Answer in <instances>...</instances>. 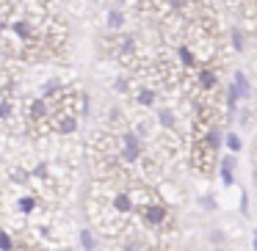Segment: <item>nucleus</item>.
<instances>
[{
	"label": "nucleus",
	"mask_w": 257,
	"mask_h": 251,
	"mask_svg": "<svg viewBox=\"0 0 257 251\" xmlns=\"http://www.w3.org/2000/svg\"><path fill=\"white\" fill-rule=\"evenodd\" d=\"M163 218H166V210H163V207H147L144 210V223H150V226H161Z\"/></svg>",
	"instance_id": "1"
},
{
	"label": "nucleus",
	"mask_w": 257,
	"mask_h": 251,
	"mask_svg": "<svg viewBox=\"0 0 257 251\" xmlns=\"http://www.w3.org/2000/svg\"><path fill=\"white\" fill-rule=\"evenodd\" d=\"M232 83L238 86V91H240V100H249V94H251V86H249V80H246V75L240 72V69L232 75Z\"/></svg>",
	"instance_id": "2"
},
{
	"label": "nucleus",
	"mask_w": 257,
	"mask_h": 251,
	"mask_svg": "<svg viewBox=\"0 0 257 251\" xmlns=\"http://www.w3.org/2000/svg\"><path fill=\"white\" fill-rule=\"evenodd\" d=\"M113 210L116 212H130L133 210V199H130L127 193H116L113 196Z\"/></svg>",
	"instance_id": "3"
},
{
	"label": "nucleus",
	"mask_w": 257,
	"mask_h": 251,
	"mask_svg": "<svg viewBox=\"0 0 257 251\" xmlns=\"http://www.w3.org/2000/svg\"><path fill=\"white\" fill-rule=\"evenodd\" d=\"M224 144H227L229 155H238V152L243 149V141H240L238 133H227V135H224Z\"/></svg>",
	"instance_id": "4"
},
{
	"label": "nucleus",
	"mask_w": 257,
	"mask_h": 251,
	"mask_svg": "<svg viewBox=\"0 0 257 251\" xmlns=\"http://www.w3.org/2000/svg\"><path fill=\"white\" fill-rule=\"evenodd\" d=\"M238 100H240V91H238V86L229 80V86H227V108H229V113H235V108H238Z\"/></svg>",
	"instance_id": "5"
},
{
	"label": "nucleus",
	"mask_w": 257,
	"mask_h": 251,
	"mask_svg": "<svg viewBox=\"0 0 257 251\" xmlns=\"http://www.w3.org/2000/svg\"><path fill=\"white\" fill-rule=\"evenodd\" d=\"M17 210L23 212V215H31V212L36 210V199H34V196H20V199H17Z\"/></svg>",
	"instance_id": "6"
},
{
	"label": "nucleus",
	"mask_w": 257,
	"mask_h": 251,
	"mask_svg": "<svg viewBox=\"0 0 257 251\" xmlns=\"http://www.w3.org/2000/svg\"><path fill=\"white\" fill-rule=\"evenodd\" d=\"M105 25H108L111 31L122 28V25H124V14L119 12V9H113V12H108V20H105Z\"/></svg>",
	"instance_id": "7"
},
{
	"label": "nucleus",
	"mask_w": 257,
	"mask_h": 251,
	"mask_svg": "<svg viewBox=\"0 0 257 251\" xmlns=\"http://www.w3.org/2000/svg\"><path fill=\"white\" fill-rule=\"evenodd\" d=\"M216 72H210V69H202L199 72V86L202 89H216Z\"/></svg>",
	"instance_id": "8"
},
{
	"label": "nucleus",
	"mask_w": 257,
	"mask_h": 251,
	"mask_svg": "<svg viewBox=\"0 0 257 251\" xmlns=\"http://www.w3.org/2000/svg\"><path fill=\"white\" fill-rule=\"evenodd\" d=\"M75 127H78V122H75V116H61L56 124L58 133H75Z\"/></svg>",
	"instance_id": "9"
},
{
	"label": "nucleus",
	"mask_w": 257,
	"mask_h": 251,
	"mask_svg": "<svg viewBox=\"0 0 257 251\" xmlns=\"http://www.w3.org/2000/svg\"><path fill=\"white\" fill-rule=\"evenodd\" d=\"M207 240L213 243V248H221L224 240H227V232H224V229H210V232H207Z\"/></svg>",
	"instance_id": "10"
},
{
	"label": "nucleus",
	"mask_w": 257,
	"mask_h": 251,
	"mask_svg": "<svg viewBox=\"0 0 257 251\" xmlns=\"http://www.w3.org/2000/svg\"><path fill=\"white\" fill-rule=\"evenodd\" d=\"M80 245H83V251H94L97 248V240H94V234H91L89 229H80Z\"/></svg>",
	"instance_id": "11"
},
{
	"label": "nucleus",
	"mask_w": 257,
	"mask_h": 251,
	"mask_svg": "<svg viewBox=\"0 0 257 251\" xmlns=\"http://www.w3.org/2000/svg\"><path fill=\"white\" fill-rule=\"evenodd\" d=\"M207 144H210V149H218V146L224 144V135H221V130H218V127L207 130Z\"/></svg>",
	"instance_id": "12"
},
{
	"label": "nucleus",
	"mask_w": 257,
	"mask_h": 251,
	"mask_svg": "<svg viewBox=\"0 0 257 251\" xmlns=\"http://www.w3.org/2000/svg\"><path fill=\"white\" fill-rule=\"evenodd\" d=\"M14 248H17L14 237L6 232V229H0V251H14Z\"/></svg>",
	"instance_id": "13"
},
{
	"label": "nucleus",
	"mask_w": 257,
	"mask_h": 251,
	"mask_svg": "<svg viewBox=\"0 0 257 251\" xmlns=\"http://www.w3.org/2000/svg\"><path fill=\"white\" fill-rule=\"evenodd\" d=\"M12 31L20 36V39H31V36H34V31H31V25H28V23H14V25H12Z\"/></svg>",
	"instance_id": "14"
},
{
	"label": "nucleus",
	"mask_w": 257,
	"mask_h": 251,
	"mask_svg": "<svg viewBox=\"0 0 257 251\" xmlns=\"http://www.w3.org/2000/svg\"><path fill=\"white\" fill-rule=\"evenodd\" d=\"M124 149H133V152H141V141L136 133H124Z\"/></svg>",
	"instance_id": "15"
},
{
	"label": "nucleus",
	"mask_w": 257,
	"mask_h": 251,
	"mask_svg": "<svg viewBox=\"0 0 257 251\" xmlns=\"http://www.w3.org/2000/svg\"><path fill=\"white\" fill-rule=\"evenodd\" d=\"M152 102H155V91H152V89H141V91H139V105L150 108Z\"/></svg>",
	"instance_id": "16"
},
{
	"label": "nucleus",
	"mask_w": 257,
	"mask_h": 251,
	"mask_svg": "<svg viewBox=\"0 0 257 251\" xmlns=\"http://www.w3.org/2000/svg\"><path fill=\"white\" fill-rule=\"evenodd\" d=\"M47 113V100H36L34 105H31V116L34 119H42Z\"/></svg>",
	"instance_id": "17"
},
{
	"label": "nucleus",
	"mask_w": 257,
	"mask_h": 251,
	"mask_svg": "<svg viewBox=\"0 0 257 251\" xmlns=\"http://www.w3.org/2000/svg\"><path fill=\"white\" fill-rule=\"evenodd\" d=\"M218 168H221V171H232V174H235V168H238V160H235V155H227V157H221V163H218Z\"/></svg>",
	"instance_id": "18"
},
{
	"label": "nucleus",
	"mask_w": 257,
	"mask_h": 251,
	"mask_svg": "<svg viewBox=\"0 0 257 251\" xmlns=\"http://www.w3.org/2000/svg\"><path fill=\"white\" fill-rule=\"evenodd\" d=\"M177 56H180V61H183V64H185V67H194V64H196V58H194V53H191V50H188V47H180V50H177Z\"/></svg>",
	"instance_id": "19"
},
{
	"label": "nucleus",
	"mask_w": 257,
	"mask_h": 251,
	"mask_svg": "<svg viewBox=\"0 0 257 251\" xmlns=\"http://www.w3.org/2000/svg\"><path fill=\"white\" fill-rule=\"evenodd\" d=\"M158 122H161L163 127H174V113L163 108V111H158Z\"/></svg>",
	"instance_id": "20"
},
{
	"label": "nucleus",
	"mask_w": 257,
	"mask_h": 251,
	"mask_svg": "<svg viewBox=\"0 0 257 251\" xmlns=\"http://www.w3.org/2000/svg\"><path fill=\"white\" fill-rule=\"evenodd\" d=\"M199 207H202L205 212H216V199H213L210 193H207V196H199Z\"/></svg>",
	"instance_id": "21"
},
{
	"label": "nucleus",
	"mask_w": 257,
	"mask_h": 251,
	"mask_svg": "<svg viewBox=\"0 0 257 251\" xmlns=\"http://www.w3.org/2000/svg\"><path fill=\"white\" fill-rule=\"evenodd\" d=\"M232 47H235L238 53H243V47H246V45H243V34H240L238 28L232 31Z\"/></svg>",
	"instance_id": "22"
},
{
	"label": "nucleus",
	"mask_w": 257,
	"mask_h": 251,
	"mask_svg": "<svg viewBox=\"0 0 257 251\" xmlns=\"http://www.w3.org/2000/svg\"><path fill=\"white\" fill-rule=\"evenodd\" d=\"M240 212H243V215H249V199H246V193L240 196Z\"/></svg>",
	"instance_id": "23"
},
{
	"label": "nucleus",
	"mask_w": 257,
	"mask_h": 251,
	"mask_svg": "<svg viewBox=\"0 0 257 251\" xmlns=\"http://www.w3.org/2000/svg\"><path fill=\"white\" fill-rule=\"evenodd\" d=\"M113 89H116V91H127V80H124V78H119L116 83H113Z\"/></svg>",
	"instance_id": "24"
},
{
	"label": "nucleus",
	"mask_w": 257,
	"mask_h": 251,
	"mask_svg": "<svg viewBox=\"0 0 257 251\" xmlns=\"http://www.w3.org/2000/svg\"><path fill=\"white\" fill-rule=\"evenodd\" d=\"M251 251H257V229L251 232Z\"/></svg>",
	"instance_id": "25"
},
{
	"label": "nucleus",
	"mask_w": 257,
	"mask_h": 251,
	"mask_svg": "<svg viewBox=\"0 0 257 251\" xmlns=\"http://www.w3.org/2000/svg\"><path fill=\"white\" fill-rule=\"evenodd\" d=\"M172 6H174V9H180V6H185V0H172Z\"/></svg>",
	"instance_id": "26"
},
{
	"label": "nucleus",
	"mask_w": 257,
	"mask_h": 251,
	"mask_svg": "<svg viewBox=\"0 0 257 251\" xmlns=\"http://www.w3.org/2000/svg\"><path fill=\"white\" fill-rule=\"evenodd\" d=\"M210 251H229V248H224V245H221V248H210Z\"/></svg>",
	"instance_id": "27"
},
{
	"label": "nucleus",
	"mask_w": 257,
	"mask_h": 251,
	"mask_svg": "<svg viewBox=\"0 0 257 251\" xmlns=\"http://www.w3.org/2000/svg\"><path fill=\"white\" fill-rule=\"evenodd\" d=\"M47 251H50V248H47Z\"/></svg>",
	"instance_id": "28"
}]
</instances>
